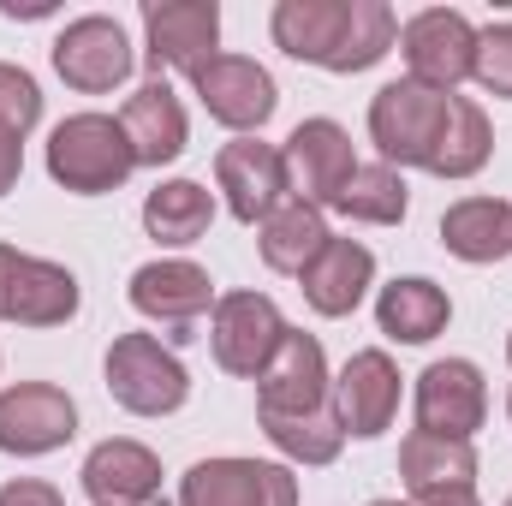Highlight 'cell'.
<instances>
[{
  "mask_svg": "<svg viewBox=\"0 0 512 506\" xmlns=\"http://www.w3.org/2000/svg\"><path fill=\"white\" fill-rule=\"evenodd\" d=\"M274 42L322 72H370L399 42L387 0H280Z\"/></svg>",
  "mask_w": 512,
  "mask_h": 506,
  "instance_id": "1",
  "label": "cell"
},
{
  "mask_svg": "<svg viewBox=\"0 0 512 506\" xmlns=\"http://www.w3.org/2000/svg\"><path fill=\"white\" fill-rule=\"evenodd\" d=\"M131 167H137L131 137L108 114H72V120H60L54 137H48V173H54V185L78 191V197L120 191Z\"/></svg>",
  "mask_w": 512,
  "mask_h": 506,
  "instance_id": "2",
  "label": "cell"
},
{
  "mask_svg": "<svg viewBox=\"0 0 512 506\" xmlns=\"http://www.w3.org/2000/svg\"><path fill=\"white\" fill-rule=\"evenodd\" d=\"M447 114H453V96H441L417 78H393L370 102V137L387 167H429L435 137L447 131Z\"/></svg>",
  "mask_w": 512,
  "mask_h": 506,
  "instance_id": "3",
  "label": "cell"
},
{
  "mask_svg": "<svg viewBox=\"0 0 512 506\" xmlns=\"http://www.w3.org/2000/svg\"><path fill=\"white\" fill-rule=\"evenodd\" d=\"M108 393L126 405L131 417H167V411H179L185 405V393H191V376H185V364L155 340V334H120L114 346H108Z\"/></svg>",
  "mask_w": 512,
  "mask_h": 506,
  "instance_id": "4",
  "label": "cell"
},
{
  "mask_svg": "<svg viewBox=\"0 0 512 506\" xmlns=\"http://www.w3.org/2000/svg\"><path fill=\"white\" fill-rule=\"evenodd\" d=\"M328 405H334V381H328L322 340L304 334V328H286L280 352L256 376V411L262 417H310V411H328Z\"/></svg>",
  "mask_w": 512,
  "mask_h": 506,
  "instance_id": "5",
  "label": "cell"
},
{
  "mask_svg": "<svg viewBox=\"0 0 512 506\" xmlns=\"http://www.w3.org/2000/svg\"><path fill=\"white\" fill-rule=\"evenodd\" d=\"M286 340V322L274 310L268 292H227L215 298V322H209V346H215V364L227 376H262L268 358L280 352Z\"/></svg>",
  "mask_w": 512,
  "mask_h": 506,
  "instance_id": "6",
  "label": "cell"
},
{
  "mask_svg": "<svg viewBox=\"0 0 512 506\" xmlns=\"http://www.w3.org/2000/svg\"><path fill=\"white\" fill-rule=\"evenodd\" d=\"M72 316H78V280H72V268L0 245V322L60 328Z\"/></svg>",
  "mask_w": 512,
  "mask_h": 506,
  "instance_id": "7",
  "label": "cell"
},
{
  "mask_svg": "<svg viewBox=\"0 0 512 506\" xmlns=\"http://www.w3.org/2000/svg\"><path fill=\"white\" fill-rule=\"evenodd\" d=\"M399 54H405V66H411L417 84L453 96V84H465L471 66H477V30H471L465 12L429 6V12H417V18L399 30Z\"/></svg>",
  "mask_w": 512,
  "mask_h": 506,
  "instance_id": "8",
  "label": "cell"
},
{
  "mask_svg": "<svg viewBox=\"0 0 512 506\" xmlns=\"http://www.w3.org/2000/svg\"><path fill=\"white\" fill-rule=\"evenodd\" d=\"M78 435V405L54 381H18L0 393V453L42 459Z\"/></svg>",
  "mask_w": 512,
  "mask_h": 506,
  "instance_id": "9",
  "label": "cell"
},
{
  "mask_svg": "<svg viewBox=\"0 0 512 506\" xmlns=\"http://www.w3.org/2000/svg\"><path fill=\"white\" fill-rule=\"evenodd\" d=\"M179 506H298V477L262 459H203L185 471Z\"/></svg>",
  "mask_w": 512,
  "mask_h": 506,
  "instance_id": "10",
  "label": "cell"
},
{
  "mask_svg": "<svg viewBox=\"0 0 512 506\" xmlns=\"http://www.w3.org/2000/svg\"><path fill=\"white\" fill-rule=\"evenodd\" d=\"M489 417V387L471 358H441L417 376V429L423 435H447V441H471Z\"/></svg>",
  "mask_w": 512,
  "mask_h": 506,
  "instance_id": "11",
  "label": "cell"
},
{
  "mask_svg": "<svg viewBox=\"0 0 512 506\" xmlns=\"http://www.w3.org/2000/svg\"><path fill=\"white\" fill-rule=\"evenodd\" d=\"M191 84H197V102L209 108V120H221L227 131H262L280 108L268 66H256L245 54H215Z\"/></svg>",
  "mask_w": 512,
  "mask_h": 506,
  "instance_id": "12",
  "label": "cell"
},
{
  "mask_svg": "<svg viewBox=\"0 0 512 506\" xmlns=\"http://www.w3.org/2000/svg\"><path fill=\"white\" fill-rule=\"evenodd\" d=\"M54 72H60L72 90H84V96H108L114 84L131 78L126 30H120L114 18H102V12L72 18V24L60 30V42H54Z\"/></svg>",
  "mask_w": 512,
  "mask_h": 506,
  "instance_id": "13",
  "label": "cell"
},
{
  "mask_svg": "<svg viewBox=\"0 0 512 506\" xmlns=\"http://www.w3.org/2000/svg\"><path fill=\"white\" fill-rule=\"evenodd\" d=\"M280 161H286V185H292L298 203H310V209H322V203L334 209L340 185L358 173L352 137H346V126H334V120H304V126L286 137Z\"/></svg>",
  "mask_w": 512,
  "mask_h": 506,
  "instance_id": "14",
  "label": "cell"
},
{
  "mask_svg": "<svg viewBox=\"0 0 512 506\" xmlns=\"http://www.w3.org/2000/svg\"><path fill=\"white\" fill-rule=\"evenodd\" d=\"M143 30H149V66H173V72H203L215 60L221 42V6L215 0H161L143 6Z\"/></svg>",
  "mask_w": 512,
  "mask_h": 506,
  "instance_id": "15",
  "label": "cell"
},
{
  "mask_svg": "<svg viewBox=\"0 0 512 506\" xmlns=\"http://www.w3.org/2000/svg\"><path fill=\"white\" fill-rule=\"evenodd\" d=\"M215 185L227 191V209L256 227V221H268L280 203H286V161H280V149L274 143H256V137H239V143H227L221 155H215Z\"/></svg>",
  "mask_w": 512,
  "mask_h": 506,
  "instance_id": "16",
  "label": "cell"
},
{
  "mask_svg": "<svg viewBox=\"0 0 512 506\" xmlns=\"http://www.w3.org/2000/svg\"><path fill=\"white\" fill-rule=\"evenodd\" d=\"M131 304L149 322H161L173 340H191L197 316L215 304V286H209V274L197 262H179V256L173 262H143L131 274Z\"/></svg>",
  "mask_w": 512,
  "mask_h": 506,
  "instance_id": "17",
  "label": "cell"
},
{
  "mask_svg": "<svg viewBox=\"0 0 512 506\" xmlns=\"http://www.w3.org/2000/svg\"><path fill=\"white\" fill-rule=\"evenodd\" d=\"M393 411H399V370H393V358L387 352H352L340 381H334L340 429L358 435V441H376L393 423Z\"/></svg>",
  "mask_w": 512,
  "mask_h": 506,
  "instance_id": "18",
  "label": "cell"
},
{
  "mask_svg": "<svg viewBox=\"0 0 512 506\" xmlns=\"http://www.w3.org/2000/svg\"><path fill=\"white\" fill-rule=\"evenodd\" d=\"M84 489L96 506H155L161 501V459L143 441H102L84 459Z\"/></svg>",
  "mask_w": 512,
  "mask_h": 506,
  "instance_id": "19",
  "label": "cell"
},
{
  "mask_svg": "<svg viewBox=\"0 0 512 506\" xmlns=\"http://www.w3.org/2000/svg\"><path fill=\"white\" fill-rule=\"evenodd\" d=\"M120 126L131 137V155H137V167H161V161H179L185 155V108H179V96H173V84L155 72L137 96L126 102V114H120Z\"/></svg>",
  "mask_w": 512,
  "mask_h": 506,
  "instance_id": "20",
  "label": "cell"
},
{
  "mask_svg": "<svg viewBox=\"0 0 512 506\" xmlns=\"http://www.w3.org/2000/svg\"><path fill=\"white\" fill-rule=\"evenodd\" d=\"M298 280H304V298H310L316 316H352L364 304L370 280H376V256L364 251L358 239H328L322 256Z\"/></svg>",
  "mask_w": 512,
  "mask_h": 506,
  "instance_id": "21",
  "label": "cell"
},
{
  "mask_svg": "<svg viewBox=\"0 0 512 506\" xmlns=\"http://www.w3.org/2000/svg\"><path fill=\"white\" fill-rule=\"evenodd\" d=\"M376 322H382L387 340L429 346V340H435V334L453 322V298H447L435 280H423V274H405V280L382 286V298H376Z\"/></svg>",
  "mask_w": 512,
  "mask_h": 506,
  "instance_id": "22",
  "label": "cell"
},
{
  "mask_svg": "<svg viewBox=\"0 0 512 506\" xmlns=\"http://www.w3.org/2000/svg\"><path fill=\"white\" fill-rule=\"evenodd\" d=\"M399 477L411 495H441V489H471L477 483V453L471 441H447V435H423L411 429L399 447Z\"/></svg>",
  "mask_w": 512,
  "mask_h": 506,
  "instance_id": "23",
  "label": "cell"
},
{
  "mask_svg": "<svg viewBox=\"0 0 512 506\" xmlns=\"http://www.w3.org/2000/svg\"><path fill=\"white\" fill-rule=\"evenodd\" d=\"M441 245L459 262H501L512 256V203L501 197H465L441 215Z\"/></svg>",
  "mask_w": 512,
  "mask_h": 506,
  "instance_id": "24",
  "label": "cell"
},
{
  "mask_svg": "<svg viewBox=\"0 0 512 506\" xmlns=\"http://www.w3.org/2000/svg\"><path fill=\"white\" fill-rule=\"evenodd\" d=\"M334 233H328V221H322V209H310V203H280L268 221H262V239H256V251H262V262L274 268V274H304L316 256H322V245H328Z\"/></svg>",
  "mask_w": 512,
  "mask_h": 506,
  "instance_id": "25",
  "label": "cell"
},
{
  "mask_svg": "<svg viewBox=\"0 0 512 506\" xmlns=\"http://www.w3.org/2000/svg\"><path fill=\"white\" fill-rule=\"evenodd\" d=\"M209 221H215V197L197 179H167L143 197V227L161 245H197L209 233Z\"/></svg>",
  "mask_w": 512,
  "mask_h": 506,
  "instance_id": "26",
  "label": "cell"
},
{
  "mask_svg": "<svg viewBox=\"0 0 512 506\" xmlns=\"http://www.w3.org/2000/svg\"><path fill=\"white\" fill-rule=\"evenodd\" d=\"M489 149H495V131H489V114L465 96H453V114H447V131L435 137V155H429V173L441 179H471L489 167Z\"/></svg>",
  "mask_w": 512,
  "mask_h": 506,
  "instance_id": "27",
  "label": "cell"
},
{
  "mask_svg": "<svg viewBox=\"0 0 512 506\" xmlns=\"http://www.w3.org/2000/svg\"><path fill=\"white\" fill-rule=\"evenodd\" d=\"M405 203H411V191H405V179H399V167H358L346 185H340V197H334V209L346 215V221H370V227H393V221H405Z\"/></svg>",
  "mask_w": 512,
  "mask_h": 506,
  "instance_id": "28",
  "label": "cell"
},
{
  "mask_svg": "<svg viewBox=\"0 0 512 506\" xmlns=\"http://www.w3.org/2000/svg\"><path fill=\"white\" fill-rule=\"evenodd\" d=\"M262 429H268V441H274L286 459H298V465H334L340 447H346V429H340L334 405H328V411H310V417H262Z\"/></svg>",
  "mask_w": 512,
  "mask_h": 506,
  "instance_id": "29",
  "label": "cell"
},
{
  "mask_svg": "<svg viewBox=\"0 0 512 506\" xmlns=\"http://www.w3.org/2000/svg\"><path fill=\"white\" fill-rule=\"evenodd\" d=\"M471 78L489 96H512V18L477 30V66H471Z\"/></svg>",
  "mask_w": 512,
  "mask_h": 506,
  "instance_id": "30",
  "label": "cell"
},
{
  "mask_svg": "<svg viewBox=\"0 0 512 506\" xmlns=\"http://www.w3.org/2000/svg\"><path fill=\"white\" fill-rule=\"evenodd\" d=\"M36 120H42V90H36V78H30L24 66H6V60H0V126L24 137Z\"/></svg>",
  "mask_w": 512,
  "mask_h": 506,
  "instance_id": "31",
  "label": "cell"
},
{
  "mask_svg": "<svg viewBox=\"0 0 512 506\" xmlns=\"http://www.w3.org/2000/svg\"><path fill=\"white\" fill-rule=\"evenodd\" d=\"M0 506H66V495L54 483H36V477H18L0 489Z\"/></svg>",
  "mask_w": 512,
  "mask_h": 506,
  "instance_id": "32",
  "label": "cell"
},
{
  "mask_svg": "<svg viewBox=\"0 0 512 506\" xmlns=\"http://www.w3.org/2000/svg\"><path fill=\"white\" fill-rule=\"evenodd\" d=\"M18 173H24V137L0 126V197L18 185Z\"/></svg>",
  "mask_w": 512,
  "mask_h": 506,
  "instance_id": "33",
  "label": "cell"
},
{
  "mask_svg": "<svg viewBox=\"0 0 512 506\" xmlns=\"http://www.w3.org/2000/svg\"><path fill=\"white\" fill-rule=\"evenodd\" d=\"M417 506H483L477 489H441V495H417Z\"/></svg>",
  "mask_w": 512,
  "mask_h": 506,
  "instance_id": "34",
  "label": "cell"
},
{
  "mask_svg": "<svg viewBox=\"0 0 512 506\" xmlns=\"http://www.w3.org/2000/svg\"><path fill=\"white\" fill-rule=\"evenodd\" d=\"M370 506H405V501H370Z\"/></svg>",
  "mask_w": 512,
  "mask_h": 506,
  "instance_id": "35",
  "label": "cell"
},
{
  "mask_svg": "<svg viewBox=\"0 0 512 506\" xmlns=\"http://www.w3.org/2000/svg\"><path fill=\"white\" fill-rule=\"evenodd\" d=\"M507 364H512V340H507Z\"/></svg>",
  "mask_w": 512,
  "mask_h": 506,
  "instance_id": "36",
  "label": "cell"
},
{
  "mask_svg": "<svg viewBox=\"0 0 512 506\" xmlns=\"http://www.w3.org/2000/svg\"><path fill=\"white\" fill-rule=\"evenodd\" d=\"M507 411H512V399H507Z\"/></svg>",
  "mask_w": 512,
  "mask_h": 506,
  "instance_id": "37",
  "label": "cell"
},
{
  "mask_svg": "<svg viewBox=\"0 0 512 506\" xmlns=\"http://www.w3.org/2000/svg\"><path fill=\"white\" fill-rule=\"evenodd\" d=\"M507 506H512V501H507Z\"/></svg>",
  "mask_w": 512,
  "mask_h": 506,
  "instance_id": "38",
  "label": "cell"
}]
</instances>
